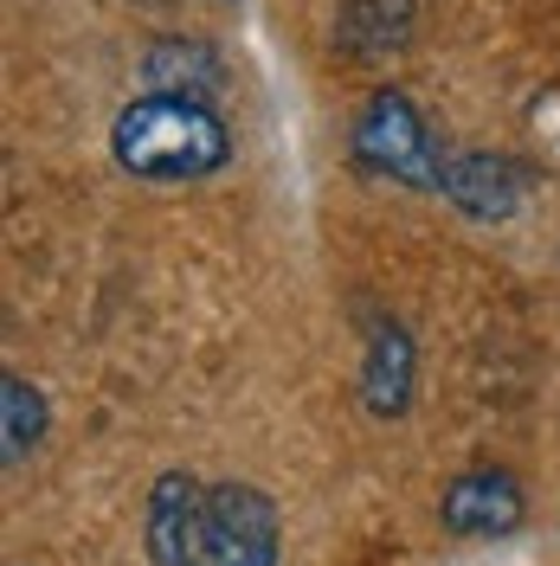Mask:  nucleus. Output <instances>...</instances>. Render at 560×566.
Returning a JSON list of instances; mask_svg holds the SVG:
<instances>
[{
    "instance_id": "nucleus-10",
    "label": "nucleus",
    "mask_w": 560,
    "mask_h": 566,
    "mask_svg": "<svg viewBox=\"0 0 560 566\" xmlns=\"http://www.w3.org/2000/svg\"><path fill=\"white\" fill-rule=\"evenodd\" d=\"M219 7H239V0H219Z\"/></svg>"
},
{
    "instance_id": "nucleus-2",
    "label": "nucleus",
    "mask_w": 560,
    "mask_h": 566,
    "mask_svg": "<svg viewBox=\"0 0 560 566\" xmlns=\"http://www.w3.org/2000/svg\"><path fill=\"white\" fill-rule=\"evenodd\" d=\"M110 161L148 187H200L232 168V123L194 91H148L116 109Z\"/></svg>"
},
{
    "instance_id": "nucleus-9",
    "label": "nucleus",
    "mask_w": 560,
    "mask_h": 566,
    "mask_svg": "<svg viewBox=\"0 0 560 566\" xmlns=\"http://www.w3.org/2000/svg\"><path fill=\"white\" fill-rule=\"evenodd\" d=\"M142 77L155 84V91H194V97H207L226 84V65L212 59L207 45H180V39H162L148 59H142Z\"/></svg>"
},
{
    "instance_id": "nucleus-6",
    "label": "nucleus",
    "mask_w": 560,
    "mask_h": 566,
    "mask_svg": "<svg viewBox=\"0 0 560 566\" xmlns=\"http://www.w3.org/2000/svg\"><path fill=\"white\" fill-rule=\"evenodd\" d=\"M438 193L452 200L464 219H484V226H502L509 212L522 207V168L509 155H484V148H457L445 155V180Z\"/></svg>"
},
{
    "instance_id": "nucleus-5",
    "label": "nucleus",
    "mask_w": 560,
    "mask_h": 566,
    "mask_svg": "<svg viewBox=\"0 0 560 566\" xmlns=\"http://www.w3.org/2000/svg\"><path fill=\"white\" fill-rule=\"evenodd\" d=\"M419 399V342L400 316H374L367 322V342H361V406L367 419H406Z\"/></svg>"
},
{
    "instance_id": "nucleus-7",
    "label": "nucleus",
    "mask_w": 560,
    "mask_h": 566,
    "mask_svg": "<svg viewBox=\"0 0 560 566\" xmlns=\"http://www.w3.org/2000/svg\"><path fill=\"white\" fill-rule=\"evenodd\" d=\"M406 33H413V0H349L342 27H335L342 52H354V59H386L406 45Z\"/></svg>"
},
{
    "instance_id": "nucleus-8",
    "label": "nucleus",
    "mask_w": 560,
    "mask_h": 566,
    "mask_svg": "<svg viewBox=\"0 0 560 566\" xmlns=\"http://www.w3.org/2000/svg\"><path fill=\"white\" fill-rule=\"evenodd\" d=\"M45 431H52V412H45V392L27 380V374H7L0 380V458L7 470H20V463L33 458L39 444H45Z\"/></svg>"
},
{
    "instance_id": "nucleus-1",
    "label": "nucleus",
    "mask_w": 560,
    "mask_h": 566,
    "mask_svg": "<svg viewBox=\"0 0 560 566\" xmlns=\"http://www.w3.org/2000/svg\"><path fill=\"white\" fill-rule=\"evenodd\" d=\"M148 566H283V509L246 476L200 483L194 470H162L142 502Z\"/></svg>"
},
{
    "instance_id": "nucleus-4",
    "label": "nucleus",
    "mask_w": 560,
    "mask_h": 566,
    "mask_svg": "<svg viewBox=\"0 0 560 566\" xmlns=\"http://www.w3.org/2000/svg\"><path fill=\"white\" fill-rule=\"evenodd\" d=\"M438 528L452 541H509L528 528V490L516 470L502 463H477L457 470L452 483L438 490Z\"/></svg>"
},
{
    "instance_id": "nucleus-3",
    "label": "nucleus",
    "mask_w": 560,
    "mask_h": 566,
    "mask_svg": "<svg viewBox=\"0 0 560 566\" xmlns=\"http://www.w3.org/2000/svg\"><path fill=\"white\" fill-rule=\"evenodd\" d=\"M445 155H452V148L432 136L425 109L413 104L400 84L367 91V104L354 109V123H349V161L354 168L374 175V180H400V187H413V193H438Z\"/></svg>"
}]
</instances>
